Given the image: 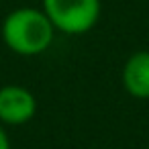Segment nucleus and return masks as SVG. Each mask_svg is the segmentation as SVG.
<instances>
[{
  "label": "nucleus",
  "instance_id": "obj_4",
  "mask_svg": "<svg viewBox=\"0 0 149 149\" xmlns=\"http://www.w3.org/2000/svg\"><path fill=\"white\" fill-rule=\"evenodd\" d=\"M123 86L133 98H149V51H137L125 61Z\"/></svg>",
  "mask_w": 149,
  "mask_h": 149
},
{
  "label": "nucleus",
  "instance_id": "obj_5",
  "mask_svg": "<svg viewBox=\"0 0 149 149\" xmlns=\"http://www.w3.org/2000/svg\"><path fill=\"white\" fill-rule=\"evenodd\" d=\"M0 149H10V139L2 125H0Z\"/></svg>",
  "mask_w": 149,
  "mask_h": 149
},
{
  "label": "nucleus",
  "instance_id": "obj_1",
  "mask_svg": "<svg viewBox=\"0 0 149 149\" xmlns=\"http://www.w3.org/2000/svg\"><path fill=\"white\" fill-rule=\"evenodd\" d=\"M2 41L4 45L25 57H35L45 53L55 37V27L43 8L23 6L10 10L2 21Z\"/></svg>",
  "mask_w": 149,
  "mask_h": 149
},
{
  "label": "nucleus",
  "instance_id": "obj_2",
  "mask_svg": "<svg viewBox=\"0 0 149 149\" xmlns=\"http://www.w3.org/2000/svg\"><path fill=\"white\" fill-rule=\"evenodd\" d=\"M100 0H43V13L55 31L65 35H84L92 31L100 19Z\"/></svg>",
  "mask_w": 149,
  "mask_h": 149
},
{
  "label": "nucleus",
  "instance_id": "obj_3",
  "mask_svg": "<svg viewBox=\"0 0 149 149\" xmlns=\"http://www.w3.org/2000/svg\"><path fill=\"white\" fill-rule=\"evenodd\" d=\"M37 112L35 94L19 84H6L0 88V123L25 125Z\"/></svg>",
  "mask_w": 149,
  "mask_h": 149
}]
</instances>
